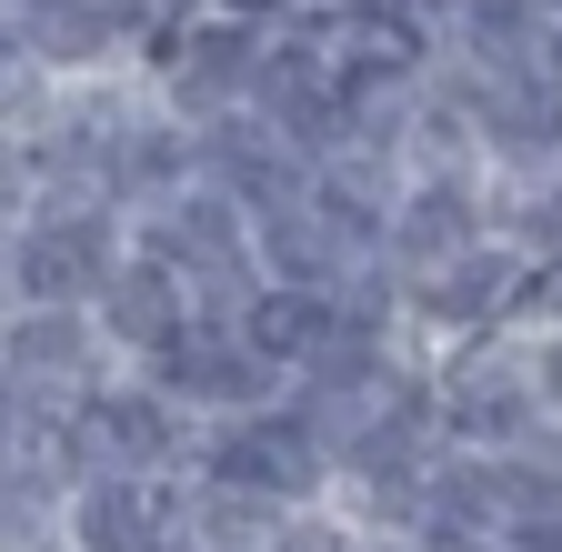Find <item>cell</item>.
<instances>
[{
  "label": "cell",
  "mask_w": 562,
  "mask_h": 552,
  "mask_svg": "<svg viewBox=\"0 0 562 552\" xmlns=\"http://www.w3.org/2000/svg\"><path fill=\"white\" fill-rule=\"evenodd\" d=\"M121 261H131V201L11 191V232H0V292L11 302H101Z\"/></svg>",
  "instance_id": "6da1fadb"
},
{
  "label": "cell",
  "mask_w": 562,
  "mask_h": 552,
  "mask_svg": "<svg viewBox=\"0 0 562 552\" xmlns=\"http://www.w3.org/2000/svg\"><path fill=\"white\" fill-rule=\"evenodd\" d=\"M432 402H442V442H472V452H552V442H562L552 402H542V382H532L522 322L432 352Z\"/></svg>",
  "instance_id": "7a4b0ae2"
},
{
  "label": "cell",
  "mask_w": 562,
  "mask_h": 552,
  "mask_svg": "<svg viewBox=\"0 0 562 552\" xmlns=\"http://www.w3.org/2000/svg\"><path fill=\"white\" fill-rule=\"evenodd\" d=\"M261 60H271L261 21L222 11V0H181V11L140 41V81H151L171 111H191V121H222V111L261 101Z\"/></svg>",
  "instance_id": "3957f363"
},
{
  "label": "cell",
  "mask_w": 562,
  "mask_h": 552,
  "mask_svg": "<svg viewBox=\"0 0 562 552\" xmlns=\"http://www.w3.org/2000/svg\"><path fill=\"white\" fill-rule=\"evenodd\" d=\"M532 302V251L513 232H482L472 251L432 261V271H402V322L422 352H452V341H482V331H513Z\"/></svg>",
  "instance_id": "277c9868"
},
{
  "label": "cell",
  "mask_w": 562,
  "mask_h": 552,
  "mask_svg": "<svg viewBox=\"0 0 562 552\" xmlns=\"http://www.w3.org/2000/svg\"><path fill=\"white\" fill-rule=\"evenodd\" d=\"M191 472L251 482V493H271V503H292V512H302V503H331L341 452H331V432L312 423V412L281 392V402H261V412H232V423H211Z\"/></svg>",
  "instance_id": "5b68a950"
},
{
  "label": "cell",
  "mask_w": 562,
  "mask_h": 552,
  "mask_svg": "<svg viewBox=\"0 0 562 552\" xmlns=\"http://www.w3.org/2000/svg\"><path fill=\"white\" fill-rule=\"evenodd\" d=\"M111 462V472H191L201 462V423H191V402L161 382V372H101L81 392V472Z\"/></svg>",
  "instance_id": "8992f818"
},
{
  "label": "cell",
  "mask_w": 562,
  "mask_h": 552,
  "mask_svg": "<svg viewBox=\"0 0 562 552\" xmlns=\"http://www.w3.org/2000/svg\"><path fill=\"white\" fill-rule=\"evenodd\" d=\"M140 372H161V382L191 402V423H201V432H211V423H232V412H261V402L292 392V372H281L232 312H201V322L171 341V352H161V362H140Z\"/></svg>",
  "instance_id": "52a82bcc"
},
{
  "label": "cell",
  "mask_w": 562,
  "mask_h": 552,
  "mask_svg": "<svg viewBox=\"0 0 562 552\" xmlns=\"http://www.w3.org/2000/svg\"><path fill=\"white\" fill-rule=\"evenodd\" d=\"M0 41H11V71H41V81H91L140 60L121 0H0Z\"/></svg>",
  "instance_id": "ba28073f"
},
{
  "label": "cell",
  "mask_w": 562,
  "mask_h": 552,
  "mask_svg": "<svg viewBox=\"0 0 562 552\" xmlns=\"http://www.w3.org/2000/svg\"><path fill=\"white\" fill-rule=\"evenodd\" d=\"M503 212V191H492L482 161H412L402 171V201H392V261L402 271H432L452 251H472Z\"/></svg>",
  "instance_id": "9c48e42d"
},
{
  "label": "cell",
  "mask_w": 562,
  "mask_h": 552,
  "mask_svg": "<svg viewBox=\"0 0 562 552\" xmlns=\"http://www.w3.org/2000/svg\"><path fill=\"white\" fill-rule=\"evenodd\" d=\"M503 532H513L503 452L442 442V452H432V482H422V512H412V542H422V552H503Z\"/></svg>",
  "instance_id": "30bf717a"
},
{
  "label": "cell",
  "mask_w": 562,
  "mask_h": 552,
  "mask_svg": "<svg viewBox=\"0 0 562 552\" xmlns=\"http://www.w3.org/2000/svg\"><path fill=\"white\" fill-rule=\"evenodd\" d=\"M101 372H121L101 302H11L0 312V382H70L91 392Z\"/></svg>",
  "instance_id": "8fae6325"
},
{
  "label": "cell",
  "mask_w": 562,
  "mask_h": 552,
  "mask_svg": "<svg viewBox=\"0 0 562 552\" xmlns=\"http://www.w3.org/2000/svg\"><path fill=\"white\" fill-rule=\"evenodd\" d=\"M191 512V472H111L91 462L70 482V552H151Z\"/></svg>",
  "instance_id": "7c38bea8"
},
{
  "label": "cell",
  "mask_w": 562,
  "mask_h": 552,
  "mask_svg": "<svg viewBox=\"0 0 562 552\" xmlns=\"http://www.w3.org/2000/svg\"><path fill=\"white\" fill-rule=\"evenodd\" d=\"M201 312H211L201 282H191V271H171L161 251H140V241H131V261L101 282V331H111V352H121V362H161Z\"/></svg>",
  "instance_id": "4fadbf2b"
},
{
  "label": "cell",
  "mask_w": 562,
  "mask_h": 552,
  "mask_svg": "<svg viewBox=\"0 0 562 552\" xmlns=\"http://www.w3.org/2000/svg\"><path fill=\"white\" fill-rule=\"evenodd\" d=\"M232 322L261 341V352H271L281 372H302V362L322 352V341L341 331V302H331V292H312V282H271V271H261V282L232 302Z\"/></svg>",
  "instance_id": "5bb4252c"
},
{
  "label": "cell",
  "mask_w": 562,
  "mask_h": 552,
  "mask_svg": "<svg viewBox=\"0 0 562 552\" xmlns=\"http://www.w3.org/2000/svg\"><path fill=\"white\" fill-rule=\"evenodd\" d=\"M362 261L341 241V222L322 212V201L302 191V201H281V212H261V271L271 282H312V292H341V271Z\"/></svg>",
  "instance_id": "9a60e30c"
},
{
  "label": "cell",
  "mask_w": 562,
  "mask_h": 552,
  "mask_svg": "<svg viewBox=\"0 0 562 552\" xmlns=\"http://www.w3.org/2000/svg\"><path fill=\"white\" fill-rule=\"evenodd\" d=\"M281 522H292V503L251 493V482H222V472H191V532L211 552H271Z\"/></svg>",
  "instance_id": "2e32d148"
},
{
  "label": "cell",
  "mask_w": 562,
  "mask_h": 552,
  "mask_svg": "<svg viewBox=\"0 0 562 552\" xmlns=\"http://www.w3.org/2000/svg\"><path fill=\"white\" fill-rule=\"evenodd\" d=\"M522 341H532V382H542L552 423H562V322H522Z\"/></svg>",
  "instance_id": "e0dca14e"
},
{
  "label": "cell",
  "mask_w": 562,
  "mask_h": 552,
  "mask_svg": "<svg viewBox=\"0 0 562 552\" xmlns=\"http://www.w3.org/2000/svg\"><path fill=\"white\" fill-rule=\"evenodd\" d=\"M522 322H562V251L532 261V302H522Z\"/></svg>",
  "instance_id": "ac0fdd59"
},
{
  "label": "cell",
  "mask_w": 562,
  "mask_h": 552,
  "mask_svg": "<svg viewBox=\"0 0 562 552\" xmlns=\"http://www.w3.org/2000/svg\"><path fill=\"white\" fill-rule=\"evenodd\" d=\"M222 11H241V21H261V31H281V21H302L312 0H222Z\"/></svg>",
  "instance_id": "d6986e66"
},
{
  "label": "cell",
  "mask_w": 562,
  "mask_h": 552,
  "mask_svg": "<svg viewBox=\"0 0 562 552\" xmlns=\"http://www.w3.org/2000/svg\"><path fill=\"white\" fill-rule=\"evenodd\" d=\"M60 552H70V542H60Z\"/></svg>",
  "instance_id": "ffe728a7"
}]
</instances>
